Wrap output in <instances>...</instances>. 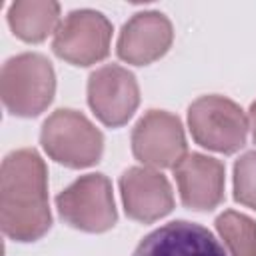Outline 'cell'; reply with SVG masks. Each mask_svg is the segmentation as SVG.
I'll use <instances>...</instances> for the list:
<instances>
[{
  "label": "cell",
  "instance_id": "7a4b0ae2",
  "mask_svg": "<svg viewBox=\"0 0 256 256\" xmlns=\"http://www.w3.org/2000/svg\"><path fill=\"white\" fill-rule=\"evenodd\" d=\"M54 72L46 58L24 54L12 58L2 70V100L12 114L36 116L52 100Z\"/></svg>",
  "mask_w": 256,
  "mask_h": 256
},
{
  "label": "cell",
  "instance_id": "2e32d148",
  "mask_svg": "<svg viewBox=\"0 0 256 256\" xmlns=\"http://www.w3.org/2000/svg\"><path fill=\"white\" fill-rule=\"evenodd\" d=\"M250 118H252V128H254V140H256V102L252 104V112H250Z\"/></svg>",
  "mask_w": 256,
  "mask_h": 256
},
{
  "label": "cell",
  "instance_id": "277c9868",
  "mask_svg": "<svg viewBox=\"0 0 256 256\" xmlns=\"http://www.w3.org/2000/svg\"><path fill=\"white\" fill-rule=\"evenodd\" d=\"M190 130L200 146L232 154L246 142L248 120L234 102L206 96L190 108Z\"/></svg>",
  "mask_w": 256,
  "mask_h": 256
},
{
  "label": "cell",
  "instance_id": "8992f818",
  "mask_svg": "<svg viewBox=\"0 0 256 256\" xmlns=\"http://www.w3.org/2000/svg\"><path fill=\"white\" fill-rule=\"evenodd\" d=\"M112 28L108 20L98 12H74L56 32L54 50L60 58L88 66L102 60L108 54Z\"/></svg>",
  "mask_w": 256,
  "mask_h": 256
},
{
  "label": "cell",
  "instance_id": "7c38bea8",
  "mask_svg": "<svg viewBox=\"0 0 256 256\" xmlns=\"http://www.w3.org/2000/svg\"><path fill=\"white\" fill-rule=\"evenodd\" d=\"M170 40L172 28L162 14H138L124 26L118 42V54L126 62L148 64L168 50Z\"/></svg>",
  "mask_w": 256,
  "mask_h": 256
},
{
  "label": "cell",
  "instance_id": "3957f363",
  "mask_svg": "<svg viewBox=\"0 0 256 256\" xmlns=\"http://www.w3.org/2000/svg\"><path fill=\"white\" fill-rule=\"evenodd\" d=\"M42 144L56 162L82 168L100 158L102 134L82 114L74 110H58L42 128Z\"/></svg>",
  "mask_w": 256,
  "mask_h": 256
},
{
  "label": "cell",
  "instance_id": "30bf717a",
  "mask_svg": "<svg viewBox=\"0 0 256 256\" xmlns=\"http://www.w3.org/2000/svg\"><path fill=\"white\" fill-rule=\"evenodd\" d=\"M182 202L194 210H212L224 196V166L200 154L184 156L174 168Z\"/></svg>",
  "mask_w": 256,
  "mask_h": 256
},
{
  "label": "cell",
  "instance_id": "ba28073f",
  "mask_svg": "<svg viewBox=\"0 0 256 256\" xmlns=\"http://www.w3.org/2000/svg\"><path fill=\"white\" fill-rule=\"evenodd\" d=\"M88 98L92 110L108 126L124 124L138 106V86L130 72L106 66L90 76Z\"/></svg>",
  "mask_w": 256,
  "mask_h": 256
},
{
  "label": "cell",
  "instance_id": "5b68a950",
  "mask_svg": "<svg viewBox=\"0 0 256 256\" xmlns=\"http://www.w3.org/2000/svg\"><path fill=\"white\" fill-rule=\"evenodd\" d=\"M62 218L86 232H104L116 222L112 186L102 174H88L56 198Z\"/></svg>",
  "mask_w": 256,
  "mask_h": 256
},
{
  "label": "cell",
  "instance_id": "52a82bcc",
  "mask_svg": "<svg viewBox=\"0 0 256 256\" xmlns=\"http://www.w3.org/2000/svg\"><path fill=\"white\" fill-rule=\"evenodd\" d=\"M132 148L136 158L150 166L176 168L186 152L180 120L156 110L146 114L132 134Z\"/></svg>",
  "mask_w": 256,
  "mask_h": 256
},
{
  "label": "cell",
  "instance_id": "5bb4252c",
  "mask_svg": "<svg viewBox=\"0 0 256 256\" xmlns=\"http://www.w3.org/2000/svg\"><path fill=\"white\" fill-rule=\"evenodd\" d=\"M216 226L232 256H256V224L248 216L224 212Z\"/></svg>",
  "mask_w": 256,
  "mask_h": 256
},
{
  "label": "cell",
  "instance_id": "9c48e42d",
  "mask_svg": "<svg viewBox=\"0 0 256 256\" xmlns=\"http://www.w3.org/2000/svg\"><path fill=\"white\" fill-rule=\"evenodd\" d=\"M132 256H226V252L208 228L176 220L150 232Z\"/></svg>",
  "mask_w": 256,
  "mask_h": 256
},
{
  "label": "cell",
  "instance_id": "8fae6325",
  "mask_svg": "<svg viewBox=\"0 0 256 256\" xmlns=\"http://www.w3.org/2000/svg\"><path fill=\"white\" fill-rule=\"evenodd\" d=\"M120 186L126 212L134 220L152 222L168 214L174 206L168 180L154 170L130 168L128 172H124Z\"/></svg>",
  "mask_w": 256,
  "mask_h": 256
},
{
  "label": "cell",
  "instance_id": "6da1fadb",
  "mask_svg": "<svg viewBox=\"0 0 256 256\" xmlns=\"http://www.w3.org/2000/svg\"><path fill=\"white\" fill-rule=\"evenodd\" d=\"M2 228L20 242L40 238L50 228L46 168L34 150L10 154L2 164Z\"/></svg>",
  "mask_w": 256,
  "mask_h": 256
},
{
  "label": "cell",
  "instance_id": "4fadbf2b",
  "mask_svg": "<svg viewBox=\"0 0 256 256\" xmlns=\"http://www.w3.org/2000/svg\"><path fill=\"white\" fill-rule=\"evenodd\" d=\"M58 14V4H34V16H30L26 4H14L10 12V24L14 32L28 40V42H38L44 40L52 26L56 24Z\"/></svg>",
  "mask_w": 256,
  "mask_h": 256
},
{
  "label": "cell",
  "instance_id": "9a60e30c",
  "mask_svg": "<svg viewBox=\"0 0 256 256\" xmlns=\"http://www.w3.org/2000/svg\"><path fill=\"white\" fill-rule=\"evenodd\" d=\"M236 200L256 208V152L246 154L236 164Z\"/></svg>",
  "mask_w": 256,
  "mask_h": 256
}]
</instances>
